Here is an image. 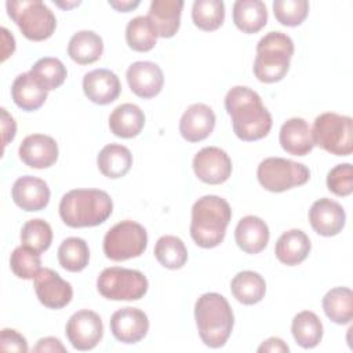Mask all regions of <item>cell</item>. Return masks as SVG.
<instances>
[{
    "label": "cell",
    "mask_w": 353,
    "mask_h": 353,
    "mask_svg": "<svg viewBox=\"0 0 353 353\" xmlns=\"http://www.w3.org/2000/svg\"><path fill=\"white\" fill-rule=\"evenodd\" d=\"M83 90L85 97L98 105H108L117 99L121 84L116 73L109 69H94L84 74Z\"/></svg>",
    "instance_id": "cell-18"
},
{
    "label": "cell",
    "mask_w": 353,
    "mask_h": 353,
    "mask_svg": "<svg viewBox=\"0 0 353 353\" xmlns=\"http://www.w3.org/2000/svg\"><path fill=\"white\" fill-rule=\"evenodd\" d=\"M327 188L336 196H349L353 192V167L350 163L338 164L327 175Z\"/></svg>",
    "instance_id": "cell-41"
},
{
    "label": "cell",
    "mask_w": 353,
    "mask_h": 353,
    "mask_svg": "<svg viewBox=\"0 0 353 353\" xmlns=\"http://www.w3.org/2000/svg\"><path fill=\"white\" fill-rule=\"evenodd\" d=\"M21 160L32 168H48L58 159V145L54 138L44 134L28 135L18 149Z\"/></svg>",
    "instance_id": "cell-17"
},
{
    "label": "cell",
    "mask_w": 353,
    "mask_h": 353,
    "mask_svg": "<svg viewBox=\"0 0 353 353\" xmlns=\"http://www.w3.org/2000/svg\"><path fill=\"white\" fill-rule=\"evenodd\" d=\"M1 127H3V145L6 146L15 137L17 124L4 108L1 109Z\"/></svg>",
    "instance_id": "cell-44"
},
{
    "label": "cell",
    "mask_w": 353,
    "mask_h": 353,
    "mask_svg": "<svg viewBox=\"0 0 353 353\" xmlns=\"http://www.w3.org/2000/svg\"><path fill=\"white\" fill-rule=\"evenodd\" d=\"M313 143L335 156H349L353 152V120L334 112H325L314 119Z\"/></svg>",
    "instance_id": "cell-6"
},
{
    "label": "cell",
    "mask_w": 353,
    "mask_h": 353,
    "mask_svg": "<svg viewBox=\"0 0 353 353\" xmlns=\"http://www.w3.org/2000/svg\"><path fill=\"white\" fill-rule=\"evenodd\" d=\"M21 241L22 245L39 254L44 252L52 241L51 226L43 219H30L21 229Z\"/></svg>",
    "instance_id": "cell-38"
},
{
    "label": "cell",
    "mask_w": 353,
    "mask_h": 353,
    "mask_svg": "<svg viewBox=\"0 0 353 353\" xmlns=\"http://www.w3.org/2000/svg\"><path fill=\"white\" fill-rule=\"evenodd\" d=\"M1 39H3V57L1 61H6L15 50V40L12 34L6 28H1Z\"/></svg>",
    "instance_id": "cell-46"
},
{
    "label": "cell",
    "mask_w": 353,
    "mask_h": 353,
    "mask_svg": "<svg viewBox=\"0 0 353 353\" xmlns=\"http://www.w3.org/2000/svg\"><path fill=\"white\" fill-rule=\"evenodd\" d=\"M99 171L112 179L124 176L132 165V154L128 148L119 143H109L101 149L97 157Z\"/></svg>",
    "instance_id": "cell-27"
},
{
    "label": "cell",
    "mask_w": 353,
    "mask_h": 353,
    "mask_svg": "<svg viewBox=\"0 0 353 353\" xmlns=\"http://www.w3.org/2000/svg\"><path fill=\"white\" fill-rule=\"evenodd\" d=\"M291 331L296 343L305 349L317 346L323 338V324L310 310H303L294 317Z\"/></svg>",
    "instance_id": "cell-32"
},
{
    "label": "cell",
    "mask_w": 353,
    "mask_h": 353,
    "mask_svg": "<svg viewBox=\"0 0 353 353\" xmlns=\"http://www.w3.org/2000/svg\"><path fill=\"white\" fill-rule=\"evenodd\" d=\"M59 265L68 272H81L90 261V250L85 240L80 237L65 239L58 248Z\"/></svg>",
    "instance_id": "cell-34"
},
{
    "label": "cell",
    "mask_w": 353,
    "mask_h": 353,
    "mask_svg": "<svg viewBox=\"0 0 353 353\" xmlns=\"http://www.w3.org/2000/svg\"><path fill=\"white\" fill-rule=\"evenodd\" d=\"M233 22L244 33H256L268 22V10L261 0H237L233 4Z\"/></svg>",
    "instance_id": "cell-28"
},
{
    "label": "cell",
    "mask_w": 353,
    "mask_h": 353,
    "mask_svg": "<svg viewBox=\"0 0 353 353\" xmlns=\"http://www.w3.org/2000/svg\"><path fill=\"white\" fill-rule=\"evenodd\" d=\"M309 221L316 233L331 237L343 229L346 214L339 203L323 197L312 204L309 210Z\"/></svg>",
    "instance_id": "cell-16"
},
{
    "label": "cell",
    "mask_w": 353,
    "mask_h": 353,
    "mask_svg": "<svg viewBox=\"0 0 353 353\" xmlns=\"http://www.w3.org/2000/svg\"><path fill=\"white\" fill-rule=\"evenodd\" d=\"M34 291L39 301L50 309H62L73 296V288L55 270L44 268L34 277Z\"/></svg>",
    "instance_id": "cell-13"
},
{
    "label": "cell",
    "mask_w": 353,
    "mask_h": 353,
    "mask_svg": "<svg viewBox=\"0 0 353 353\" xmlns=\"http://www.w3.org/2000/svg\"><path fill=\"white\" fill-rule=\"evenodd\" d=\"M65 334L74 349L91 350L102 339L103 324L95 312L84 309L70 316L66 323Z\"/></svg>",
    "instance_id": "cell-11"
},
{
    "label": "cell",
    "mask_w": 353,
    "mask_h": 353,
    "mask_svg": "<svg viewBox=\"0 0 353 353\" xmlns=\"http://www.w3.org/2000/svg\"><path fill=\"white\" fill-rule=\"evenodd\" d=\"M294 54L292 39L283 32H269L256 44L254 74L262 83L280 81L290 69Z\"/></svg>",
    "instance_id": "cell-5"
},
{
    "label": "cell",
    "mask_w": 353,
    "mask_h": 353,
    "mask_svg": "<svg viewBox=\"0 0 353 353\" xmlns=\"http://www.w3.org/2000/svg\"><path fill=\"white\" fill-rule=\"evenodd\" d=\"M157 33L149 19V17H135L132 18L125 28V40L130 48L139 52L150 51L157 41Z\"/></svg>",
    "instance_id": "cell-33"
},
{
    "label": "cell",
    "mask_w": 353,
    "mask_h": 353,
    "mask_svg": "<svg viewBox=\"0 0 353 353\" xmlns=\"http://www.w3.org/2000/svg\"><path fill=\"white\" fill-rule=\"evenodd\" d=\"M194 25L207 32L216 30L225 19V4L222 0H196L192 7Z\"/></svg>",
    "instance_id": "cell-36"
},
{
    "label": "cell",
    "mask_w": 353,
    "mask_h": 353,
    "mask_svg": "<svg viewBox=\"0 0 353 353\" xmlns=\"http://www.w3.org/2000/svg\"><path fill=\"white\" fill-rule=\"evenodd\" d=\"M154 256L167 269H181L188 261V250L179 237L167 234L157 240Z\"/></svg>",
    "instance_id": "cell-35"
},
{
    "label": "cell",
    "mask_w": 353,
    "mask_h": 353,
    "mask_svg": "<svg viewBox=\"0 0 353 353\" xmlns=\"http://www.w3.org/2000/svg\"><path fill=\"white\" fill-rule=\"evenodd\" d=\"M29 73L47 91L55 90L59 85H62L68 76V70L65 65L58 58H52V57H46L39 59L32 66Z\"/></svg>",
    "instance_id": "cell-37"
},
{
    "label": "cell",
    "mask_w": 353,
    "mask_h": 353,
    "mask_svg": "<svg viewBox=\"0 0 353 353\" xmlns=\"http://www.w3.org/2000/svg\"><path fill=\"white\" fill-rule=\"evenodd\" d=\"M256 178L266 190L280 193L305 185L310 178V171L302 163L283 157H268L259 163Z\"/></svg>",
    "instance_id": "cell-9"
},
{
    "label": "cell",
    "mask_w": 353,
    "mask_h": 353,
    "mask_svg": "<svg viewBox=\"0 0 353 353\" xmlns=\"http://www.w3.org/2000/svg\"><path fill=\"white\" fill-rule=\"evenodd\" d=\"M113 211L110 196L101 189H73L59 201V215L70 228H90L103 223Z\"/></svg>",
    "instance_id": "cell-2"
},
{
    "label": "cell",
    "mask_w": 353,
    "mask_h": 353,
    "mask_svg": "<svg viewBox=\"0 0 353 353\" xmlns=\"http://www.w3.org/2000/svg\"><path fill=\"white\" fill-rule=\"evenodd\" d=\"M8 17L18 25L22 34L33 41L52 36L57 19L52 11L40 0H18L6 3Z\"/></svg>",
    "instance_id": "cell-7"
},
{
    "label": "cell",
    "mask_w": 353,
    "mask_h": 353,
    "mask_svg": "<svg viewBox=\"0 0 353 353\" xmlns=\"http://www.w3.org/2000/svg\"><path fill=\"white\" fill-rule=\"evenodd\" d=\"M215 127V113L204 103L190 105L179 121V132L188 142L205 139Z\"/></svg>",
    "instance_id": "cell-20"
},
{
    "label": "cell",
    "mask_w": 353,
    "mask_h": 353,
    "mask_svg": "<svg viewBox=\"0 0 353 353\" xmlns=\"http://www.w3.org/2000/svg\"><path fill=\"white\" fill-rule=\"evenodd\" d=\"M233 296L244 305H254L262 301L266 292L265 279L252 270L239 272L230 281Z\"/></svg>",
    "instance_id": "cell-30"
},
{
    "label": "cell",
    "mask_w": 353,
    "mask_h": 353,
    "mask_svg": "<svg viewBox=\"0 0 353 353\" xmlns=\"http://www.w3.org/2000/svg\"><path fill=\"white\" fill-rule=\"evenodd\" d=\"M127 81L131 91L141 98L156 97L164 84V74L159 65L150 61H138L127 69Z\"/></svg>",
    "instance_id": "cell-15"
},
{
    "label": "cell",
    "mask_w": 353,
    "mask_h": 353,
    "mask_svg": "<svg viewBox=\"0 0 353 353\" xmlns=\"http://www.w3.org/2000/svg\"><path fill=\"white\" fill-rule=\"evenodd\" d=\"M102 52L103 41L101 36L92 30H80L74 33L68 44L69 57L80 65H88L98 61Z\"/></svg>",
    "instance_id": "cell-29"
},
{
    "label": "cell",
    "mask_w": 353,
    "mask_h": 353,
    "mask_svg": "<svg viewBox=\"0 0 353 353\" xmlns=\"http://www.w3.org/2000/svg\"><path fill=\"white\" fill-rule=\"evenodd\" d=\"M148 287L142 272L119 266L103 269L97 279L99 294L112 301H138L148 292Z\"/></svg>",
    "instance_id": "cell-8"
},
{
    "label": "cell",
    "mask_w": 353,
    "mask_h": 353,
    "mask_svg": "<svg viewBox=\"0 0 353 353\" xmlns=\"http://www.w3.org/2000/svg\"><path fill=\"white\" fill-rule=\"evenodd\" d=\"M269 228L259 216L247 215L241 218L234 229V239L240 250L247 254H258L268 245Z\"/></svg>",
    "instance_id": "cell-21"
},
{
    "label": "cell",
    "mask_w": 353,
    "mask_h": 353,
    "mask_svg": "<svg viewBox=\"0 0 353 353\" xmlns=\"http://www.w3.org/2000/svg\"><path fill=\"white\" fill-rule=\"evenodd\" d=\"M47 92L48 91L43 88L29 72L18 74L11 87V97L15 105L26 112L41 108L47 99Z\"/></svg>",
    "instance_id": "cell-26"
},
{
    "label": "cell",
    "mask_w": 353,
    "mask_h": 353,
    "mask_svg": "<svg viewBox=\"0 0 353 353\" xmlns=\"http://www.w3.org/2000/svg\"><path fill=\"white\" fill-rule=\"evenodd\" d=\"M145 125V114L135 103H121L109 116L110 131L120 138L137 137Z\"/></svg>",
    "instance_id": "cell-25"
},
{
    "label": "cell",
    "mask_w": 353,
    "mask_h": 353,
    "mask_svg": "<svg viewBox=\"0 0 353 353\" xmlns=\"http://www.w3.org/2000/svg\"><path fill=\"white\" fill-rule=\"evenodd\" d=\"M194 319L201 341L212 349L226 343L234 324L229 302L218 292H205L196 301Z\"/></svg>",
    "instance_id": "cell-4"
},
{
    "label": "cell",
    "mask_w": 353,
    "mask_h": 353,
    "mask_svg": "<svg viewBox=\"0 0 353 353\" xmlns=\"http://www.w3.org/2000/svg\"><path fill=\"white\" fill-rule=\"evenodd\" d=\"M109 6L113 7L114 10L120 11V12H128L131 10H134L135 7L139 6V1H131V0H121V1H114V0H109Z\"/></svg>",
    "instance_id": "cell-47"
},
{
    "label": "cell",
    "mask_w": 353,
    "mask_h": 353,
    "mask_svg": "<svg viewBox=\"0 0 353 353\" xmlns=\"http://www.w3.org/2000/svg\"><path fill=\"white\" fill-rule=\"evenodd\" d=\"M310 248L312 244L307 234L299 229H291L277 239L274 254L281 263L295 266L307 258Z\"/></svg>",
    "instance_id": "cell-24"
},
{
    "label": "cell",
    "mask_w": 353,
    "mask_h": 353,
    "mask_svg": "<svg viewBox=\"0 0 353 353\" xmlns=\"http://www.w3.org/2000/svg\"><path fill=\"white\" fill-rule=\"evenodd\" d=\"M196 176L210 185H219L232 174V160L225 150L216 146H207L199 150L193 159Z\"/></svg>",
    "instance_id": "cell-12"
},
{
    "label": "cell",
    "mask_w": 353,
    "mask_h": 353,
    "mask_svg": "<svg viewBox=\"0 0 353 353\" xmlns=\"http://www.w3.org/2000/svg\"><path fill=\"white\" fill-rule=\"evenodd\" d=\"M11 196L19 208L25 211H40L50 201V189L43 179L25 175L14 182Z\"/></svg>",
    "instance_id": "cell-19"
},
{
    "label": "cell",
    "mask_w": 353,
    "mask_h": 353,
    "mask_svg": "<svg viewBox=\"0 0 353 353\" xmlns=\"http://www.w3.org/2000/svg\"><path fill=\"white\" fill-rule=\"evenodd\" d=\"M182 0H153L149 8V19L159 37H172L181 23Z\"/></svg>",
    "instance_id": "cell-23"
},
{
    "label": "cell",
    "mask_w": 353,
    "mask_h": 353,
    "mask_svg": "<svg viewBox=\"0 0 353 353\" xmlns=\"http://www.w3.org/2000/svg\"><path fill=\"white\" fill-rule=\"evenodd\" d=\"M33 352H44V353H57V352H66V347L58 338L46 336L37 341V345L33 347Z\"/></svg>",
    "instance_id": "cell-43"
},
{
    "label": "cell",
    "mask_w": 353,
    "mask_h": 353,
    "mask_svg": "<svg viewBox=\"0 0 353 353\" xmlns=\"http://www.w3.org/2000/svg\"><path fill=\"white\" fill-rule=\"evenodd\" d=\"M148 245L145 228L134 221H121L110 228L103 237V252L106 258L120 262L143 254Z\"/></svg>",
    "instance_id": "cell-10"
},
{
    "label": "cell",
    "mask_w": 353,
    "mask_h": 353,
    "mask_svg": "<svg viewBox=\"0 0 353 353\" xmlns=\"http://www.w3.org/2000/svg\"><path fill=\"white\" fill-rule=\"evenodd\" d=\"M230 218L232 210L225 199L203 196L192 207L190 236L199 247L214 248L223 241Z\"/></svg>",
    "instance_id": "cell-3"
},
{
    "label": "cell",
    "mask_w": 353,
    "mask_h": 353,
    "mask_svg": "<svg viewBox=\"0 0 353 353\" xmlns=\"http://www.w3.org/2000/svg\"><path fill=\"white\" fill-rule=\"evenodd\" d=\"M290 347L288 345L280 339V338H276V336H272L269 339H266L259 347H258V352H272V353H288Z\"/></svg>",
    "instance_id": "cell-45"
},
{
    "label": "cell",
    "mask_w": 353,
    "mask_h": 353,
    "mask_svg": "<svg viewBox=\"0 0 353 353\" xmlns=\"http://www.w3.org/2000/svg\"><path fill=\"white\" fill-rule=\"evenodd\" d=\"M149 330L148 316L138 307H121L110 317V331L123 343H137Z\"/></svg>",
    "instance_id": "cell-14"
},
{
    "label": "cell",
    "mask_w": 353,
    "mask_h": 353,
    "mask_svg": "<svg viewBox=\"0 0 353 353\" xmlns=\"http://www.w3.org/2000/svg\"><path fill=\"white\" fill-rule=\"evenodd\" d=\"M273 12L281 25L298 26L307 17L309 3L306 0H274Z\"/></svg>",
    "instance_id": "cell-40"
},
{
    "label": "cell",
    "mask_w": 353,
    "mask_h": 353,
    "mask_svg": "<svg viewBox=\"0 0 353 353\" xmlns=\"http://www.w3.org/2000/svg\"><path fill=\"white\" fill-rule=\"evenodd\" d=\"M10 268L12 273L19 279H34L41 269L40 254L25 245L17 247L10 256Z\"/></svg>",
    "instance_id": "cell-39"
},
{
    "label": "cell",
    "mask_w": 353,
    "mask_h": 353,
    "mask_svg": "<svg viewBox=\"0 0 353 353\" xmlns=\"http://www.w3.org/2000/svg\"><path fill=\"white\" fill-rule=\"evenodd\" d=\"M225 108L232 117L233 131L241 141H258L266 137L273 125L272 116L261 97L248 87L230 88L225 97Z\"/></svg>",
    "instance_id": "cell-1"
},
{
    "label": "cell",
    "mask_w": 353,
    "mask_h": 353,
    "mask_svg": "<svg viewBox=\"0 0 353 353\" xmlns=\"http://www.w3.org/2000/svg\"><path fill=\"white\" fill-rule=\"evenodd\" d=\"M0 349L3 352L26 353L28 342H26L25 336H22L15 330L4 328V330H1V334H0Z\"/></svg>",
    "instance_id": "cell-42"
},
{
    "label": "cell",
    "mask_w": 353,
    "mask_h": 353,
    "mask_svg": "<svg viewBox=\"0 0 353 353\" xmlns=\"http://www.w3.org/2000/svg\"><path fill=\"white\" fill-rule=\"evenodd\" d=\"M279 139L281 148L294 156H306L314 146L312 128L302 117L288 119L280 128Z\"/></svg>",
    "instance_id": "cell-22"
},
{
    "label": "cell",
    "mask_w": 353,
    "mask_h": 353,
    "mask_svg": "<svg viewBox=\"0 0 353 353\" xmlns=\"http://www.w3.org/2000/svg\"><path fill=\"white\" fill-rule=\"evenodd\" d=\"M327 317L336 324H347L353 319V292L346 287L331 288L323 298Z\"/></svg>",
    "instance_id": "cell-31"
}]
</instances>
